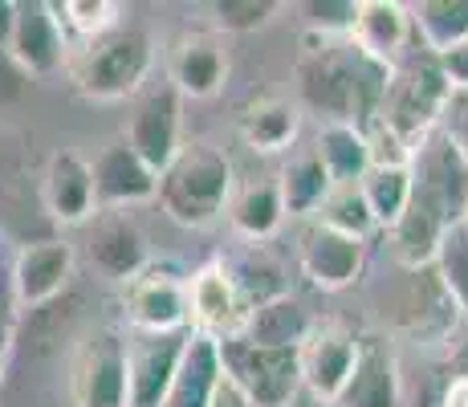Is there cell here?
<instances>
[{"label":"cell","instance_id":"cell-33","mask_svg":"<svg viewBox=\"0 0 468 407\" xmlns=\"http://www.w3.org/2000/svg\"><path fill=\"white\" fill-rule=\"evenodd\" d=\"M216 29L224 33H253L261 25L273 21L277 0H212L208 5Z\"/></svg>","mask_w":468,"mask_h":407},{"label":"cell","instance_id":"cell-29","mask_svg":"<svg viewBox=\"0 0 468 407\" xmlns=\"http://www.w3.org/2000/svg\"><path fill=\"white\" fill-rule=\"evenodd\" d=\"M367 208H371L375 224L379 229H391L403 216V208L411 200V163H395V167H371L358 184Z\"/></svg>","mask_w":468,"mask_h":407},{"label":"cell","instance_id":"cell-25","mask_svg":"<svg viewBox=\"0 0 468 407\" xmlns=\"http://www.w3.org/2000/svg\"><path fill=\"white\" fill-rule=\"evenodd\" d=\"M216 379H220V350H216V338L192 330L184 363H179V375H176V383H171L167 407H208Z\"/></svg>","mask_w":468,"mask_h":407},{"label":"cell","instance_id":"cell-16","mask_svg":"<svg viewBox=\"0 0 468 407\" xmlns=\"http://www.w3.org/2000/svg\"><path fill=\"white\" fill-rule=\"evenodd\" d=\"M358 355V334L346 330L338 322H322L310 330V338L302 342L298 359H302V387H310L314 395L335 403V395L346 383L350 367Z\"/></svg>","mask_w":468,"mask_h":407},{"label":"cell","instance_id":"cell-39","mask_svg":"<svg viewBox=\"0 0 468 407\" xmlns=\"http://www.w3.org/2000/svg\"><path fill=\"white\" fill-rule=\"evenodd\" d=\"M208 407H253V400H249V395L240 391V387L220 370V379H216V387H212Z\"/></svg>","mask_w":468,"mask_h":407},{"label":"cell","instance_id":"cell-13","mask_svg":"<svg viewBox=\"0 0 468 407\" xmlns=\"http://www.w3.org/2000/svg\"><path fill=\"white\" fill-rule=\"evenodd\" d=\"M94 176V208L98 212H122L131 204H147L159 192V176L147 167L127 139H111L90 163Z\"/></svg>","mask_w":468,"mask_h":407},{"label":"cell","instance_id":"cell-38","mask_svg":"<svg viewBox=\"0 0 468 407\" xmlns=\"http://www.w3.org/2000/svg\"><path fill=\"white\" fill-rule=\"evenodd\" d=\"M440 70H444V78L452 90H468V45L440 53Z\"/></svg>","mask_w":468,"mask_h":407},{"label":"cell","instance_id":"cell-27","mask_svg":"<svg viewBox=\"0 0 468 407\" xmlns=\"http://www.w3.org/2000/svg\"><path fill=\"white\" fill-rule=\"evenodd\" d=\"M330 176L326 167H322V159L310 151H298L290 163H285V171L277 176V192H282V204H285V216H310L318 212L322 200L330 196Z\"/></svg>","mask_w":468,"mask_h":407},{"label":"cell","instance_id":"cell-26","mask_svg":"<svg viewBox=\"0 0 468 407\" xmlns=\"http://www.w3.org/2000/svg\"><path fill=\"white\" fill-rule=\"evenodd\" d=\"M408 13H411L416 45H424L436 58L468 45V0H420Z\"/></svg>","mask_w":468,"mask_h":407},{"label":"cell","instance_id":"cell-17","mask_svg":"<svg viewBox=\"0 0 468 407\" xmlns=\"http://www.w3.org/2000/svg\"><path fill=\"white\" fill-rule=\"evenodd\" d=\"M41 204L58 224H86L94 208V176H90V159L78 151L61 147L53 151L41 176Z\"/></svg>","mask_w":468,"mask_h":407},{"label":"cell","instance_id":"cell-22","mask_svg":"<svg viewBox=\"0 0 468 407\" xmlns=\"http://www.w3.org/2000/svg\"><path fill=\"white\" fill-rule=\"evenodd\" d=\"M314 314L305 310V302H298L293 294H282L265 305L249 310L245 326H240V338L257 342V347H273V350H302V342L314 330Z\"/></svg>","mask_w":468,"mask_h":407},{"label":"cell","instance_id":"cell-40","mask_svg":"<svg viewBox=\"0 0 468 407\" xmlns=\"http://www.w3.org/2000/svg\"><path fill=\"white\" fill-rule=\"evenodd\" d=\"M440 407H468V375L452 379V383L444 387V400H440Z\"/></svg>","mask_w":468,"mask_h":407},{"label":"cell","instance_id":"cell-12","mask_svg":"<svg viewBox=\"0 0 468 407\" xmlns=\"http://www.w3.org/2000/svg\"><path fill=\"white\" fill-rule=\"evenodd\" d=\"M5 53L16 61V70L29 78L58 74L69 53V41H66V33H61L58 16H53L49 0H16L13 37H8Z\"/></svg>","mask_w":468,"mask_h":407},{"label":"cell","instance_id":"cell-1","mask_svg":"<svg viewBox=\"0 0 468 407\" xmlns=\"http://www.w3.org/2000/svg\"><path fill=\"white\" fill-rule=\"evenodd\" d=\"M155 200L164 204V212L176 224H184V229H208L212 220H220L224 208L232 200L229 155L200 139L184 143L179 155L159 171Z\"/></svg>","mask_w":468,"mask_h":407},{"label":"cell","instance_id":"cell-43","mask_svg":"<svg viewBox=\"0 0 468 407\" xmlns=\"http://www.w3.org/2000/svg\"><path fill=\"white\" fill-rule=\"evenodd\" d=\"M464 224H468V212H464Z\"/></svg>","mask_w":468,"mask_h":407},{"label":"cell","instance_id":"cell-2","mask_svg":"<svg viewBox=\"0 0 468 407\" xmlns=\"http://www.w3.org/2000/svg\"><path fill=\"white\" fill-rule=\"evenodd\" d=\"M155 66V45L134 25H119L106 37L82 45L69 58V81L90 102H122L134 98Z\"/></svg>","mask_w":468,"mask_h":407},{"label":"cell","instance_id":"cell-8","mask_svg":"<svg viewBox=\"0 0 468 407\" xmlns=\"http://www.w3.org/2000/svg\"><path fill=\"white\" fill-rule=\"evenodd\" d=\"M192 330H167V334H134L127 338V387L131 407H167L171 383L179 375L184 350Z\"/></svg>","mask_w":468,"mask_h":407},{"label":"cell","instance_id":"cell-10","mask_svg":"<svg viewBox=\"0 0 468 407\" xmlns=\"http://www.w3.org/2000/svg\"><path fill=\"white\" fill-rule=\"evenodd\" d=\"M74 244L61 237L33 241L16 252L13 273H8V289L21 310H41L53 297L66 294L69 277H74Z\"/></svg>","mask_w":468,"mask_h":407},{"label":"cell","instance_id":"cell-34","mask_svg":"<svg viewBox=\"0 0 468 407\" xmlns=\"http://www.w3.org/2000/svg\"><path fill=\"white\" fill-rule=\"evenodd\" d=\"M302 13H305V33L350 37L358 16V0H310V5H302Z\"/></svg>","mask_w":468,"mask_h":407},{"label":"cell","instance_id":"cell-36","mask_svg":"<svg viewBox=\"0 0 468 407\" xmlns=\"http://www.w3.org/2000/svg\"><path fill=\"white\" fill-rule=\"evenodd\" d=\"M16 187H21V147L0 131V200H13Z\"/></svg>","mask_w":468,"mask_h":407},{"label":"cell","instance_id":"cell-35","mask_svg":"<svg viewBox=\"0 0 468 407\" xmlns=\"http://www.w3.org/2000/svg\"><path fill=\"white\" fill-rule=\"evenodd\" d=\"M440 134L456 147V155L468 163V90H452L444 102V114H440Z\"/></svg>","mask_w":468,"mask_h":407},{"label":"cell","instance_id":"cell-42","mask_svg":"<svg viewBox=\"0 0 468 407\" xmlns=\"http://www.w3.org/2000/svg\"><path fill=\"white\" fill-rule=\"evenodd\" d=\"M282 407H335V403H330V400H322V395H314L310 387H302V391L293 395L290 403H282Z\"/></svg>","mask_w":468,"mask_h":407},{"label":"cell","instance_id":"cell-41","mask_svg":"<svg viewBox=\"0 0 468 407\" xmlns=\"http://www.w3.org/2000/svg\"><path fill=\"white\" fill-rule=\"evenodd\" d=\"M13 21H16V0H0V53L8 49V37H13Z\"/></svg>","mask_w":468,"mask_h":407},{"label":"cell","instance_id":"cell-15","mask_svg":"<svg viewBox=\"0 0 468 407\" xmlns=\"http://www.w3.org/2000/svg\"><path fill=\"white\" fill-rule=\"evenodd\" d=\"M302 261V273L305 282L322 294H338V289L355 285L358 273L367 265V241H355L346 232H335L326 224H314L310 232L302 237L298 249Z\"/></svg>","mask_w":468,"mask_h":407},{"label":"cell","instance_id":"cell-20","mask_svg":"<svg viewBox=\"0 0 468 407\" xmlns=\"http://www.w3.org/2000/svg\"><path fill=\"white\" fill-rule=\"evenodd\" d=\"M302 111L282 94H257L237 111V134L253 155H282L298 143Z\"/></svg>","mask_w":468,"mask_h":407},{"label":"cell","instance_id":"cell-5","mask_svg":"<svg viewBox=\"0 0 468 407\" xmlns=\"http://www.w3.org/2000/svg\"><path fill=\"white\" fill-rule=\"evenodd\" d=\"M220 370L253 400V407H282L302 391V359L298 350H273L257 347V342L240 338H220Z\"/></svg>","mask_w":468,"mask_h":407},{"label":"cell","instance_id":"cell-9","mask_svg":"<svg viewBox=\"0 0 468 407\" xmlns=\"http://www.w3.org/2000/svg\"><path fill=\"white\" fill-rule=\"evenodd\" d=\"M122 139L159 176L179 155V147H184V98L171 86L147 90L139 98V106H134V114L127 119Z\"/></svg>","mask_w":468,"mask_h":407},{"label":"cell","instance_id":"cell-11","mask_svg":"<svg viewBox=\"0 0 468 407\" xmlns=\"http://www.w3.org/2000/svg\"><path fill=\"white\" fill-rule=\"evenodd\" d=\"M249 318V305L240 302L237 282H232L229 265L212 261V265L187 273V326L208 338H232Z\"/></svg>","mask_w":468,"mask_h":407},{"label":"cell","instance_id":"cell-4","mask_svg":"<svg viewBox=\"0 0 468 407\" xmlns=\"http://www.w3.org/2000/svg\"><path fill=\"white\" fill-rule=\"evenodd\" d=\"M416 212L436 220L440 229H452L468 212V163L440 131H431L411 151V200Z\"/></svg>","mask_w":468,"mask_h":407},{"label":"cell","instance_id":"cell-19","mask_svg":"<svg viewBox=\"0 0 468 407\" xmlns=\"http://www.w3.org/2000/svg\"><path fill=\"white\" fill-rule=\"evenodd\" d=\"M399 363L375 338H358V355L335 407H399Z\"/></svg>","mask_w":468,"mask_h":407},{"label":"cell","instance_id":"cell-32","mask_svg":"<svg viewBox=\"0 0 468 407\" xmlns=\"http://www.w3.org/2000/svg\"><path fill=\"white\" fill-rule=\"evenodd\" d=\"M224 265H229L240 302H245L249 310L273 302V297H282V294H290L285 282H282V269H277L269 257H261V252H249V257H240V261H224Z\"/></svg>","mask_w":468,"mask_h":407},{"label":"cell","instance_id":"cell-37","mask_svg":"<svg viewBox=\"0 0 468 407\" xmlns=\"http://www.w3.org/2000/svg\"><path fill=\"white\" fill-rule=\"evenodd\" d=\"M13 330H16L13 289H0V370H5V359H8V350H13Z\"/></svg>","mask_w":468,"mask_h":407},{"label":"cell","instance_id":"cell-30","mask_svg":"<svg viewBox=\"0 0 468 407\" xmlns=\"http://www.w3.org/2000/svg\"><path fill=\"white\" fill-rule=\"evenodd\" d=\"M431 269H436L440 289H444L448 302H452L461 314H468V224L464 220L452 224V229L440 237Z\"/></svg>","mask_w":468,"mask_h":407},{"label":"cell","instance_id":"cell-3","mask_svg":"<svg viewBox=\"0 0 468 407\" xmlns=\"http://www.w3.org/2000/svg\"><path fill=\"white\" fill-rule=\"evenodd\" d=\"M448 94H452V86H448L444 70H440V58L428 53L424 45H416L408 53V61H395L391 66V81H387V94H383L379 119L375 123L391 126L416 151V143H424L440 126Z\"/></svg>","mask_w":468,"mask_h":407},{"label":"cell","instance_id":"cell-23","mask_svg":"<svg viewBox=\"0 0 468 407\" xmlns=\"http://www.w3.org/2000/svg\"><path fill=\"white\" fill-rule=\"evenodd\" d=\"M314 155L322 159L335 187L363 184V176L371 171V147H367V134L355 123H322Z\"/></svg>","mask_w":468,"mask_h":407},{"label":"cell","instance_id":"cell-14","mask_svg":"<svg viewBox=\"0 0 468 407\" xmlns=\"http://www.w3.org/2000/svg\"><path fill=\"white\" fill-rule=\"evenodd\" d=\"M229 81V49L216 33H179L167 45V86L179 98H216Z\"/></svg>","mask_w":468,"mask_h":407},{"label":"cell","instance_id":"cell-31","mask_svg":"<svg viewBox=\"0 0 468 407\" xmlns=\"http://www.w3.org/2000/svg\"><path fill=\"white\" fill-rule=\"evenodd\" d=\"M318 224H326V229H335V232H346V237H355V241H367V232L379 229L371 208L363 200V192H358V184L330 187V196L318 208Z\"/></svg>","mask_w":468,"mask_h":407},{"label":"cell","instance_id":"cell-6","mask_svg":"<svg viewBox=\"0 0 468 407\" xmlns=\"http://www.w3.org/2000/svg\"><path fill=\"white\" fill-rule=\"evenodd\" d=\"M122 314L134 334L192 330L187 326V273L171 261H147L122 282Z\"/></svg>","mask_w":468,"mask_h":407},{"label":"cell","instance_id":"cell-7","mask_svg":"<svg viewBox=\"0 0 468 407\" xmlns=\"http://www.w3.org/2000/svg\"><path fill=\"white\" fill-rule=\"evenodd\" d=\"M69 391H74V407H131L127 334L119 326H102L78 347Z\"/></svg>","mask_w":468,"mask_h":407},{"label":"cell","instance_id":"cell-18","mask_svg":"<svg viewBox=\"0 0 468 407\" xmlns=\"http://www.w3.org/2000/svg\"><path fill=\"white\" fill-rule=\"evenodd\" d=\"M86 252H90V265L119 285L131 282V277L151 261L139 224L122 212H94V224H90V237H86Z\"/></svg>","mask_w":468,"mask_h":407},{"label":"cell","instance_id":"cell-28","mask_svg":"<svg viewBox=\"0 0 468 407\" xmlns=\"http://www.w3.org/2000/svg\"><path fill=\"white\" fill-rule=\"evenodd\" d=\"M49 8L66 33L69 49H82V45L106 37L122 25V5H114V0H49Z\"/></svg>","mask_w":468,"mask_h":407},{"label":"cell","instance_id":"cell-21","mask_svg":"<svg viewBox=\"0 0 468 407\" xmlns=\"http://www.w3.org/2000/svg\"><path fill=\"white\" fill-rule=\"evenodd\" d=\"M411 13L399 0H358V16L350 41L379 66H395L411 45Z\"/></svg>","mask_w":468,"mask_h":407},{"label":"cell","instance_id":"cell-24","mask_svg":"<svg viewBox=\"0 0 468 407\" xmlns=\"http://www.w3.org/2000/svg\"><path fill=\"white\" fill-rule=\"evenodd\" d=\"M229 224L237 237L245 241H269L285 220V204H282V192H277V179H257V184H245L240 192H232L229 200Z\"/></svg>","mask_w":468,"mask_h":407}]
</instances>
